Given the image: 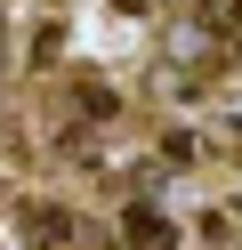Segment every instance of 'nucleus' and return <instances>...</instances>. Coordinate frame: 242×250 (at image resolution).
Instances as JSON below:
<instances>
[{
    "label": "nucleus",
    "mask_w": 242,
    "mask_h": 250,
    "mask_svg": "<svg viewBox=\"0 0 242 250\" xmlns=\"http://www.w3.org/2000/svg\"><path fill=\"white\" fill-rule=\"evenodd\" d=\"M105 8H121V17H154V0H105Z\"/></svg>",
    "instance_id": "obj_6"
},
{
    "label": "nucleus",
    "mask_w": 242,
    "mask_h": 250,
    "mask_svg": "<svg viewBox=\"0 0 242 250\" xmlns=\"http://www.w3.org/2000/svg\"><path fill=\"white\" fill-rule=\"evenodd\" d=\"M113 234H121L129 250H186V226H177V210L154 194V186H129V194H121Z\"/></svg>",
    "instance_id": "obj_2"
},
{
    "label": "nucleus",
    "mask_w": 242,
    "mask_h": 250,
    "mask_svg": "<svg viewBox=\"0 0 242 250\" xmlns=\"http://www.w3.org/2000/svg\"><path fill=\"white\" fill-rule=\"evenodd\" d=\"M65 97H73V121H89V129H113V121H129V97L113 73L97 65H65Z\"/></svg>",
    "instance_id": "obj_3"
},
{
    "label": "nucleus",
    "mask_w": 242,
    "mask_h": 250,
    "mask_svg": "<svg viewBox=\"0 0 242 250\" xmlns=\"http://www.w3.org/2000/svg\"><path fill=\"white\" fill-rule=\"evenodd\" d=\"M8 234H16V250H81V242H89V218H81L73 194L16 186V194H8Z\"/></svg>",
    "instance_id": "obj_1"
},
{
    "label": "nucleus",
    "mask_w": 242,
    "mask_h": 250,
    "mask_svg": "<svg viewBox=\"0 0 242 250\" xmlns=\"http://www.w3.org/2000/svg\"><path fill=\"white\" fill-rule=\"evenodd\" d=\"M57 57H65V17H48V24H32V33H24V65L41 73V65H57Z\"/></svg>",
    "instance_id": "obj_5"
},
{
    "label": "nucleus",
    "mask_w": 242,
    "mask_h": 250,
    "mask_svg": "<svg viewBox=\"0 0 242 250\" xmlns=\"http://www.w3.org/2000/svg\"><path fill=\"white\" fill-rule=\"evenodd\" d=\"M8 41H16V24H8V8H0V49H8Z\"/></svg>",
    "instance_id": "obj_7"
},
{
    "label": "nucleus",
    "mask_w": 242,
    "mask_h": 250,
    "mask_svg": "<svg viewBox=\"0 0 242 250\" xmlns=\"http://www.w3.org/2000/svg\"><path fill=\"white\" fill-rule=\"evenodd\" d=\"M194 242L202 250H234V202H202L194 210Z\"/></svg>",
    "instance_id": "obj_4"
}]
</instances>
